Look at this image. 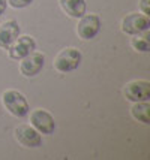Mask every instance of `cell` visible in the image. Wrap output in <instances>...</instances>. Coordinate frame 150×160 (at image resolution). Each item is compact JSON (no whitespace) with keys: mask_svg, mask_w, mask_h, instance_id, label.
Masks as SVG:
<instances>
[{"mask_svg":"<svg viewBox=\"0 0 150 160\" xmlns=\"http://www.w3.org/2000/svg\"><path fill=\"white\" fill-rule=\"evenodd\" d=\"M3 105L6 106V109L15 117H26L29 114L30 108L27 103V99L24 98V94L17 90H8L2 96Z\"/></svg>","mask_w":150,"mask_h":160,"instance_id":"6da1fadb","label":"cell"},{"mask_svg":"<svg viewBox=\"0 0 150 160\" xmlns=\"http://www.w3.org/2000/svg\"><path fill=\"white\" fill-rule=\"evenodd\" d=\"M83 56L78 49L75 48H66L62 52H59V56L54 60V68L56 70L66 73V72H71V70L78 69V66L81 64Z\"/></svg>","mask_w":150,"mask_h":160,"instance_id":"7a4b0ae2","label":"cell"},{"mask_svg":"<svg viewBox=\"0 0 150 160\" xmlns=\"http://www.w3.org/2000/svg\"><path fill=\"white\" fill-rule=\"evenodd\" d=\"M150 28L149 15L131 14L122 21V32L126 35H141Z\"/></svg>","mask_w":150,"mask_h":160,"instance_id":"3957f363","label":"cell"},{"mask_svg":"<svg viewBox=\"0 0 150 160\" xmlns=\"http://www.w3.org/2000/svg\"><path fill=\"white\" fill-rule=\"evenodd\" d=\"M30 123L38 132L51 135L56 130V121L48 111L45 109H35L30 114Z\"/></svg>","mask_w":150,"mask_h":160,"instance_id":"277c9868","label":"cell"},{"mask_svg":"<svg viewBox=\"0 0 150 160\" xmlns=\"http://www.w3.org/2000/svg\"><path fill=\"white\" fill-rule=\"evenodd\" d=\"M9 57L14 60H21L26 56H29L30 52H33L36 49V42L30 36H18L11 45H9Z\"/></svg>","mask_w":150,"mask_h":160,"instance_id":"5b68a950","label":"cell"},{"mask_svg":"<svg viewBox=\"0 0 150 160\" xmlns=\"http://www.w3.org/2000/svg\"><path fill=\"white\" fill-rule=\"evenodd\" d=\"M15 139L18 141L21 145L29 147V148H38L42 145V136L39 132L32 126H18L15 129Z\"/></svg>","mask_w":150,"mask_h":160,"instance_id":"8992f818","label":"cell"},{"mask_svg":"<svg viewBox=\"0 0 150 160\" xmlns=\"http://www.w3.org/2000/svg\"><path fill=\"white\" fill-rule=\"evenodd\" d=\"M99 30H101V18L98 15L84 14L81 17V20L78 22V28H77L78 36L81 39H86V41L93 39L95 36L99 33Z\"/></svg>","mask_w":150,"mask_h":160,"instance_id":"52a82bcc","label":"cell"},{"mask_svg":"<svg viewBox=\"0 0 150 160\" xmlns=\"http://www.w3.org/2000/svg\"><path fill=\"white\" fill-rule=\"evenodd\" d=\"M44 64H45V56L41 52H30L29 56L21 58V64H20V70L24 77L32 78L36 77L41 70H42Z\"/></svg>","mask_w":150,"mask_h":160,"instance_id":"ba28073f","label":"cell"},{"mask_svg":"<svg viewBox=\"0 0 150 160\" xmlns=\"http://www.w3.org/2000/svg\"><path fill=\"white\" fill-rule=\"evenodd\" d=\"M125 96L131 102H147L150 99L149 81H132L125 87Z\"/></svg>","mask_w":150,"mask_h":160,"instance_id":"9c48e42d","label":"cell"},{"mask_svg":"<svg viewBox=\"0 0 150 160\" xmlns=\"http://www.w3.org/2000/svg\"><path fill=\"white\" fill-rule=\"evenodd\" d=\"M20 36V26L17 21H6L0 26V48L8 49L9 45Z\"/></svg>","mask_w":150,"mask_h":160,"instance_id":"30bf717a","label":"cell"},{"mask_svg":"<svg viewBox=\"0 0 150 160\" xmlns=\"http://www.w3.org/2000/svg\"><path fill=\"white\" fill-rule=\"evenodd\" d=\"M59 2L62 9L72 18H81L87 11L86 0H59Z\"/></svg>","mask_w":150,"mask_h":160,"instance_id":"8fae6325","label":"cell"},{"mask_svg":"<svg viewBox=\"0 0 150 160\" xmlns=\"http://www.w3.org/2000/svg\"><path fill=\"white\" fill-rule=\"evenodd\" d=\"M132 117L144 124L150 123V105L147 102H135V105L131 109Z\"/></svg>","mask_w":150,"mask_h":160,"instance_id":"7c38bea8","label":"cell"},{"mask_svg":"<svg viewBox=\"0 0 150 160\" xmlns=\"http://www.w3.org/2000/svg\"><path fill=\"white\" fill-rule=\"evenodd\" d=\"M132 47L137 49V51H140V52H147L150 48V41H149V35H147V32L144 33L143 36H140V38H134L132 41Z\"/></svg>","mask_w":150,"mask_h":160,"instance_id":"4fadbf2b","label":"cell"},{"mask_svg":"<svg viewBox=\"0 0 150 160\" xmlns=\"http://www.w3.org/2000/svg\"><path fill=\"white\" fill-rule=\"evenodd\" d=\"M33 0H8V3L12 8H17V9H21V8H27L32 5Z\"/></svg>","mask_w":150,"mask_h":160,"instance_id":"5bb4252c","label":"cell"},{"mask_svg":"<svg viewBox=\"0 0 150 160\" xmlns=\"http://www.w3.org/2000/svg\"><path fill=\"white\" fill-rule=\"evenodd\" d=\"M149 0H141V3H140V8H141V11H143L144 15H149L150 14V6H149Z\"/></svg>","mask_w":150,"mask_h":160,"instance_id":"9a60e30c","label":"cell"},{"mask_svg":"<svg viewBox=\"0 0 150 160\" xmlns=\"http://www.w3.org/2000/svg\"><path fill=\"white\" fill-rule=\"evenodd\" d=\"M6 6H8V0H0V17L5 14V11H6Z\"/></svg>","mask_w":150,"mask_h":160,"instance_id":"2e32d148","label":"cell"}]
</instances>
